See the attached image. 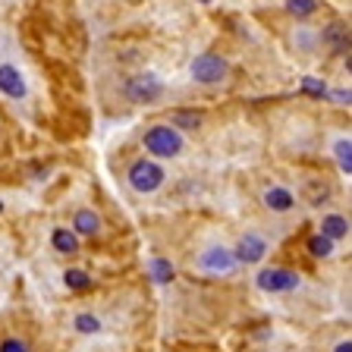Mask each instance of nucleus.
<instances>
[{
	"instance_id": "1",
	"label": "nucleus",
	"mask_w": 352,
	"mask_h": 352,
	"mask_svg": "<svg viewBox=\"0 0 352 352\" xmlns=\"http://www.w3.org/2000/svg\"><path fill=\"white\" fill-rule=\"evenodd\" d=\"M142 145L151 157H176V154H183L186 142H183V132L176 129L170 123H154L145 129L142 135Z\"/></svg>"
},
{
	"instance_id": "2",
	"label": "nucleus",
	"mask_w": 352,
	"mask_h": 352,
	"mask_svg": "<svg viewBox=\"0 0 352 352\" xmlns=\"http://www.w3.org/2000/svg\"><path fill=\"white\" fill-rule=\"evenodd\" d=\"M126 179H129V186L139 192V195H151V192H157L164 183H167V173H164V167L157 161H151V157H139V161L129 164Z\"/></svg>"
},
{
	"instance_id": "3",
	"label": "nucleus",
	"mask_w": 352,
	"mask_h": 352,
	"mask_svg": "<svg viewBox=\"0 0 352 352\" xmlns=\"http://www.w3.org/2000/svg\"><path fill=\"white\" fill-rule=\"evenodd\" d=\"M189 76L198 85H220V82H227V76H230V63L220 57V54H211V51L198 54L189 66Z\"/></svg>"
},
{
	"instance_id": "4",
	"label": "nucleus",
	"mask_w": 352,
	"mask_h": 352,
	"mask_svg": "<svg viewBox=\"0 0 352 352\" xmlns=\"http://www.w3.org/2000/svg\"><path fill=\"white\" fill-rule=\"evenodd\" d=\"M123 95L132 104H154L164 98V82L154 73H135L123 82Z\"/></svg>"
},
{
	"instance_id": "5",
	"label": "nucleus",
	"mask_w": 352,
	"mask_h": 352,
	"mask_svg": "<svg viewBox=\"0 0 352 352\" xmlns=\"http://www.w3.org/2000/svg\"><path fill=\"white\" fill-rule=\"evenodd\" d=\"M258 289L264 293H289L299 286V274L296 271H286V267H264L261 274L255 277Z\"/></svg>"
},
{
	"instance_id": "6",
	"label": "nucleus",
	"mask_w": 352,
	"mask_h": 352,
	"mask_svg": "<svg viewBox=\"0 0 352 352\" xmlns=\"http://www.w3.org/2000/svg\"><path fill=\"white\" fill-rule=\"evenodd\" d=\"M0 95L10 98V101H25L29 98V82H25L19 66L0 63Z\"/></svg>"
},
{
	"instance_id": "7",
	"label": "nucleus",
	"mask_w": 352,
	"mask_h": 352,
	"mask_svg": "<svg viewBox=\"0 0 352 352\" xmlns=\"http://www.w3.org/2000/svg\"><path fill=\"white\" fill-rule=\"evenodd\" d=\"M236 264L239 261H236L233 249H227V245H211V249H205L198 255V267L205 274H230Z\"/></svg>"
},
{
	"instance_id": "8",
	"label": "nucleus",
	"mask_w": 352,
	"mask_h": 352,
	"mask_svg": "<svg viewBox=\"0 0 352 352\" xmlns=\"http://www.w3.org/2000/svg\"><path fill=\"white\" fill-rule=\"evenodd\" d=\"M233 255H236V261H242V264H258L264 255H267V242H264V236H258V233H242L239 242H236Z\"/></svg>"
},
{
	"instance_id": "9",
	"label": "nucleus",
	"mask_w": 352,
	"mask_h": 352,
	"mask_svg": "<svg viewBox=\"0 0 352 352\" xmlns=\"http://www.w3.org/2000/svg\"><path fill=\"white\" fill-rule=\"evenodd\" d=\"M261 205L274 214H286L296 208V195L286 189V186H267V189L261 192Z\"/></svg>"
},
{
	"instance_id": "10",
	"label": "nucleus",
	"mask_w": 352,
	"mask_h": 352,
	"mask_svg": "<svg viewBox=\"0 0 352 352\" xmlns=\"http://www.w3.org/2000/svg\"><path fill=\"white\" fill-rule=\"evenodd\" d=\"M321 35V41L327 44L330 51H337V54H346L349 51V29H346L343 22H330L324 32H318Z\"/></svg>"
},
{
	"instance_id": "11",
	"label": "nucleus",
	"mask_w": 352,
	"mask_h": 352,
	"mask_svg": "<svg viewBox=\"0 0 352 352\" xmlns=\"http://www.w3.org/2000/svg\"><path fill=\"white\" fill-rule=\"evenodd\" d=\"M73 233L76 236H98L101 233V217L91 208H79L73 217Z\"/></svg>"
},
{
	"instance_id": "12",
	"label": "nucleus",
	"mask_w": 352,
	"mask_h": 352,
	"mask_svg": "<svg viewBox=\"0 0 352 352\" xmlns=\"http://www.w3.org/2000/svg\"><path fill=\"white\" fill-rule=\"evenodd\" d=\"M51 242H54V249H57L60 255H76V252H79V236H76L73 230H66V227L54 230Z\"/></svg>"
},
{
	"instance_id": "13",
	"label": "nucleus",
	"mask_w": 352,
	"mask_h": 352,
	"mask_svg": "<svg viewBox=\"0 0 352 352\" xmlns=\"http://www.w3.org/2000/svg\"><path fill=\"white\" fill-rule=\"evenodd\" d=\"M321 233L327 236V239H346L349 220H346L343 214H327V217H321Z\"/></svg>"
},
{
	"instance_id": "14",
	"label": "nucleus",
	"mask_w": 352,
	"mask_h": 352,
	"mask_svg": "<svg viewBox=\"0 0 352 352\" xmlns=\"http://www.w3.org/2000/svg\"><path fill=\"white\" fill-rule=\"evenodd\" d=\"M148 274H151L154 283H170V280L176 277L173 264H170L167 258H151V264H148Z\"/></svg>"
},
{
	"instance_id": "15",
	"label": "nucleus",
	"mask_w": 352,
	"mask_h": 352,
	"mask_svg": "<svg viewBox=\"0 0 352 352\" xmlns=\"http://www.w3.org/2000/svg\"><path fill=\"white\" fill-rule=\"evenodd\" d=\"M333 157H337V167L349 176L352 173V142L349 139H337V142H333Z\"/></svg>"
},
{
	"instance_id": "16",
	"label": "nucleus",
	"mask_w": 352,
	"mask_h": 352,
	"mask_svg": "<svg viewBox=\"0 0 352 352\" xmlns=\"http://www.w3.org/2000/svg\"><path fill=\"white\" fill-rule=\"evenodd\" d=\"M170 126H176V129H198L201 126V113H195V110H176V113H170Z\"/></svg>"
},
{
	"instance_id": "17",
	"label": "nucleus",
	"mask_w": 352,
	"mask_h": 352,
	"mask_svg": "<svg viewBox=\"0 0 352 352\" xmlns=\"http://www.w3.org/2000/svg\"><path fill=\"white\" fill-rule=\"evenodd\" d=\"M318 0H286V13L296 16V19H308V16L318 13Z\"/></svg>"
},
{
	"instance_id": "18",
	"label": "nucleus",
	"mask_w": 352,
	"mask_h": 352,
	"mask_svg": "<svg viewBox=\"0 0 352 352\" xmlns=\"http://www.w3.org/2000/svg\"><path fill=\"white\" fill-rule=\"evenodd\" d=\"M308 252L315 258H330L333 255V239H327L324 233H315L311 239H308Z\"/></svg>"
},
{
	"instance_id": "19",
	"label": "nucleus",
	"mask_w": 352,
	"mask_h": 352,
	"mask_svg": "<svg viewBox=\"0 0 352 352\" xmlns=\"http://www.w3.org/2000/svg\"><path fill=\"white\" fill-rule=\"evenodd\" d=\"M293 41H296V47H302V51H315V44L321 41V35H318L315 29H296Z\"/></svg>"
},
{
	"instance_id": "20",
	"label": "nucleus",
	"mask_w": 352,
	"mask_h": 352,
	"mask_svg": "<svg viewBox=\"0 0 352 352\" xmlns=\"http://www.w3.org/2000/svg\"><path fill=\"white\" fill-rule=\"evenodd\" d=\"M63 280L69 289H88V286H91V277H88L85 271H79V267H69V271L63 274Z\"/></svg>"
},
{
	"instance_id": "21",
	"label": "nucleus",
	"mask_w": 352,
	"mask_h": 352,
	"mask_svg": "<svg viewBox=\"0 0 352 352\" xmlns=\"http://www.w3.org/2000/svg\"><path fill=\"white\" fill-rule=\"evenodd\" d=\"M76 330H79V333H98V330H101V321H98L95 315H88V311H82V315H76Z\"/></svg>"
},
{
	"instance_id": "22",
	"label": "nucleus",
	"mask_w": 352,
	"mask_h": 352,
	"mask_svg": "<svg viewBox=\"0 0 352 352\" xmlns=\"http://www.w3.org/2000/svg\"><path fill=\"white\" fill-rule=\"evenodd\" d=\"M302 91L311 98H327V85H324L321 79H315V76H305V79H302Z\"/></svg>"
},
{
	"instance_id": "23",
	"label": "nucleus",
	"mask_w": 352,
	"mask_h": 352,
	"mask_svg": "<svg viewBox=\"0 0 352 352\" xmlns=\"http://www.w3.org/2000/svg\"><path fill=\"white\" fill-rule=\"evenodd\" d=\"M0 352H29V343H25V340H19V337H10V340H3V343H0Z\"/></svg>"
},
{
	"instance_id": "24",
	"label": "nucleus",
	"mask_w": 352,
	"mask_h": 352,
	"mask_svg": "<svg viewBox=\"0 0 352 352\" xmlns=\"http://www.w3.org/2000/svg\"><path fill=\"white\" fill-rule=\"evenodd\" d=\"M327 195H330L327 186H315V183H311V205H324V201H327Z\"/></svg>"
},
{
	"instance_id": "25",
	"label": "nucleus",
	"mask_w": 352,
	"mask_h": 352,
	"mask_svg": "<svg viewBox=\"0 0 352 352\" xmlns=\"http://www.w3.org/2000/svg\"><path fill=\"white\" fill-rule=\"evenodd\" d=\"M330 98L337 104H349L352 101V95H349V88H337V91H330Z\"/></svg>"
},
{
	"instance_id": "26",
	"label": "nucleus",
	"mask_w": 352,
	"mask_h": 352,
	"mask_svg": "<svg viewBox=\"0 0 352 352\" xmlns=\"http://www.w3.org/2000/svg\"><path fill=\"white\" fill-rule=\"evenodd\" d=\"M333 352H352V343H349V340H343V343H340Z\"/></svg>"
},
{
	"instance_id": "27",
	"label": "nucleus",
	"mask_w": 352,
	"mask_h": 352,
	"mask_svg": "<svg viewBox=\"0 0 352 352\" xmlns=\"http://www.w3.org/2000/svg\"><path fill=\"white\" fill-rule=\"evenodd\" d=\"M198 3H214V0H198Z\"/></svg>"
},
{
	"instance_id": "28",
	"label": "nucleus",
	"mask_w": 352,
	"mask_h": 352,
	"mask_svg": "<svg viewBox=\"0 0 352 352\" xmlns=\"http://www.w3.org/2000/svg\"><path fill=\"white\" fill-rule=\"evenodd\" d=\"M0 214H3V201H0Z\"/></svg>"
}]
</instances>
